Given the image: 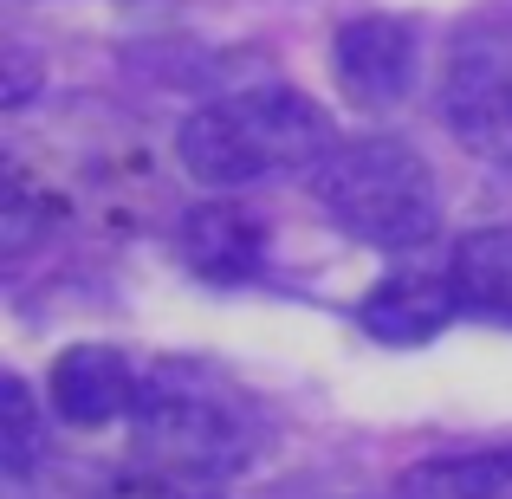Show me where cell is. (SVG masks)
Masks as SVG:
<instances>
[{"label":"cell","mask_w":512,"mask_h":499,"mask_svg":"<svg viewBox=\"0 0 512 499\" xmlns=\"http://www.w3.org/2000/svg\"><path fill=\"white\" fill-rule=\"evenodd\" d=\"M137 389H143V376L130 370V357L117 344H65L52 357L46 396L65 428H104L137 409Z\"/></svg>","instance_id":"8992f818"},{"label":"cell","mask_w":512,"mask_h":499,"mask_svg":"<svg viewBox=\"0 0 512 499\" xmlns=\"http://www.w3.org/2000/svg\"><path fill=\"white\" fill-rule=\"evenodd\" d=\"M338 150V130L305 91L247 85L201 104L175 130V156L201 188H253L273 175H312Z\"/></svg>","instance_id":"6da1fadb"},{"label":"cell","mask_w":512,"mask_h":499,"mask_svg":"<svg viewBox=\"0 0 512 499\" xmlns=\"http://www.w3.org/2000/svg\"><path fill=\"white\" fill-rule=\"evenodd\" d=\"M7 72H13V78H7V111H13V104L26 98V85H33V72H26V52H20V46H7Z\"/></svg>","instance_id":"4fadbf2b"},{"label":"cell","mask_w":512,"mask_h":499,"mask_svg":"<svg viewBox=\"0 0 512 499\" xmlns=\"http://www.w3.org/2000/svg\"><path fill=\"white\" fill-rule=\"evenodd\" d=\"M454 273V292L474 318H500L512 325V227H480L454 247L448 260Z\"/></svg>","instance_id":"9c48e42d"},{"label":"cell","mask_w":512,"mask_h":499,"mask_svg":"<svg viewBox=\"0 0 512 499\" xmlns=\"http://www.w3.org/2000/svg\"><path fill=\"white\" fill-rule=\"evenodd\" d=\"M396 499H512V448L422 461L396 480Z\"/></svg>","instance_id":"30bf717a"},{"label":"cell","mask_w":512,"mask_h":499,"mask_svg":"<svg viewBox=\"0 0 512 499\" xmlns=\"http://www.w3.org/2000/svg\"><path fill=\"white\" fill-rule=\"evenodd\" d=\"M0 396H7V428H0V467H7V480L20 487V480H33V467H39L46 428H39V402H33V389H26V376H7V383H0Z\"/></svg>","instance_id":"8fae6325"},{"label":"cell","mask_w":512,"mask_h":499,"mask_svg":"<svg viewBox=\"0 0 512 499\" xmlns=\"http://www.w3.org/2000/svg\"><path fill=\"white\" fill-rule=\"evenodd\" d=\"M312 195L331 221L363 247H422L441 221L435 169L396 137H350L312 169Z\"/></svg>","instance_id":"3957f363"},{"label":"cell","mask_w":512,"mask_h":499,"mask_svg":"<svg viewBox=\"0 0 512 499\" xmlns=\"http://www.w3.org/2000/svg\"><path fill=\"white\" fill-rule=\"evenodd\" d=\"M175 247H182V260L195 266L201 279L240 286V279H253L266 266V221L247 214V208H234V201H201V208L182 214Z\"/></svg>","instance_id":"52a82bcc"},{"label":"cell","mask_w":512,"mask_h":499,"mask_svg":"<svg viewBox=\"0 0 512 499\" xmlns=\"http://www.w3.org/2000/svg\"><path fill=\"white\" fill-rule=\"evenodd\" d=\"M461 312L467 305L454 292V273H389L357 305V325L376 344H428V337H441Z\"/></svg>","instance_id":"ba28073f"},{"label":"cell","mask_w":512,"mask_h":499,"mask_svg":"<svg viewBox=\"0 0 512 499\" xmlns=\"http://www.w3.org/2000/svg\"><path fill=\"white\" fill-rule=\"evenodd\" d=\"M415 52H422L415 20H402V13H357V20H344L338 39H331V72H338L350 104H363V111H396L415 85Z\"/></svg>","instance_id":"5b68a950"},{"label":"cell","mask_w":512,"mask_h":499,"mask_svg":"<svg viewBox=\"0 0 512 499\" xmlns=\"http://www.w3.org/2000/svg\"><path fill=\"white\" fill-rule=\"evenodd\" d=\"M441 117L467 156L512 169V33L461 39L441 85Z\"/></svg>","instance_id":"277c9868"},{"label":"cell","mask_w":512,"mask_h":499,"mask_svg":"<svg viewBox=\"0 0 512 499\" xmlns=\"http://www.w3.org/2000/svg\"><path fill=\"white\" fill-rule=\"evenodd\" d=\"M130 454L188 467L208 480H234L260 454V422L214 370L156 363L137 389V409H130Z\"/></svg>","instance_id":"7a4b0ae2"},{"label":"cell","mask_w":512,"mask_h":499,"mask_svg":"<svg viewBox=\"0 0 512 499\" xmlns=\"http://www.w3.org/2000/svg\"><path fill=\"white\" fill-rule=\"evenodd\" d=\"M98 499H227V480L188 474V467H163V461H130L124 474H111V487Z\"/></svg>","instance_id":"7c38bea8"}]
</instances>
